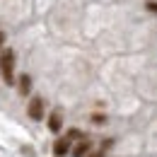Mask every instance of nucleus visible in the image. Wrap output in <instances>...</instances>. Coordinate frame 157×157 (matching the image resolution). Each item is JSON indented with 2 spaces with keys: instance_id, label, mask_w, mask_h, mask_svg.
Listing matches in <instances>:
<instances>
[{
  "instance_id": "obj_11",
  "label": "nucleus",
  "mask_w": 157,
  "mask_h": 157,
  "mask_svg": "<svg viewBox=\"0 0 157 157\" xmlns=\"http://www.w3.org/2000/svg\"><path fill=\"white\" fill-rule=\"evenodd\" d=\"M2 44H5V34H2V29H0V48H2Z\"/></svg>"
},
{
  "instance_id": "obj_7",
  "label": "nucleus",
  "mask_w": 157,
  "mask_h": 157,
  "mask_svg": "<svg viewBox=\"0 0 157 157\" xmlns=\"http://www.w3.org/2000/svg\"><path fill=\"white\" fill-rule=\"evenodd\" d=\"M80 138H82V133H80L78 128H73V131L68 133V140H80Z\"/></svg>"
},
{
  "instance_id": "obj_8",
  "label": "nucleus",
  "mask_w": 157,
  "mask_h": 157,
  "mask_svg": "<svg viewBox=\"0 0 157 157\" xmlns=\"http://www.w3.org/2000/svg\"><path fill=\"white\" fill-rule=\"evenodd\" d=\"M92 121H94V123H104V121H106V118L101 116V114H94V116H92Z\"/></svg>"
},
{
  "instance_id": "obj_5",
  "label": "nucleus",
  "mask_w": 157,
  "mask_h": 157,
  "mask_svg": "<svg viewBox=\"0 0 157 157\" xmlns=\"http://www.w3.org/2000/svg\"><path fill=\"white\" fill-rule=\"evenodd\" d=\"M85 155H90V143L82 138L78 145H75V150H73V157H85Z\"/></svg>"
},
{
  "instance_id": "obj_3",
  "label": "nucleus",
  "mask_w": 157,
  "mask_h": 157,
  "mask_svg": "<svg viewBox=\"0 0 157 157\" xmlns=\"http://www.w3.org/2000/svg\"><path fill=\"white\" fill-rule=\"evenodd\" d=\"M68 152H70V140L68 138H60V140L53 143V155L56 157H63V155H68Z\"/></svg>"
},
{
  "instance_id": "obj_1",
  "label": "nucleus",
  "mask_w": 157,
  "mask_h": 157,
  "mask_svg": "<svg viewBox=\"0 0 157 157\" xmlns=\"http://www.w3.org/2000/svg\"><path fill=\"white\" fill-rule=\"evenodd\" d=\"M12 68H15V51L12 48H5L2 53H0V73H2V78L7 85H12Z\"/></svg>"
},
{
  "instance_id": "obj_10",
  "label": "nucleus",
  "mask_w": 157,
  "mask_h": 157,
  "mask_svg": "<svg viewBox=\"0 0 157 157\" xmlns=\"http://www.w3.org/2000/svg\"><path fill=\"white\" fill-rule=\"evenodd\" d=\"M90 157H104V150H99V152H92Z\"/></svg>"
},
{
  "instance_id": "obj_9",
  "label": "nucleus",
  "mask_w": 157,
  "mask_h": 157,
  "mask_svg": "<svg viewBox=\"0 0 157 157\" xmlns=\"http://www.w3.org/2000/svg\"><path fill=\"white\" fill-rule=\"evenodd\" d=\"M147 10H150V12H155V15H157V2H147Z\"/></svg>"
},
{
  "instance_id": "obj_4",
  "label": "nucleus",
  "mask_w": 157,
  "mask_h": 157,
  "mask_svg": "<svg viewBox=\"0 0 157 157\" xmlns=\"http://www.w3.org/2000/svg\"><path fill=\"white\" fill-rule=\"evenodd\" d=\"M60 126H63V116H60V111H53V114L48 116V131H51V133H58Z\"/></svg>"
},
{
  "instance_id": "obj_2",
  "label": "nucleus",
  "mask_w": 157,
  "mask_h": 157,
  "mask_svg": "<svg viewBox=\"0 0 157 157\" xmlns=\"http://www.w3.org/2000/svg\"><path fill=\"white\" fill-rule=\"evenodd\" d=\"M29 118H34V121H41L44 118V101H41V97H34L32 101H29Z\"/></svg>"
},
{
  "instance_id": "obj_6",
  "label": "nucleus",
  "mask_w": 157,
  "mask_h": 157,
  "mask_svg": "<svg viewBox=\"0 0 157 157\" xmlns=\"http://www.w3.org/2000/svg\"><path fill=\"white\" fill-rule=\"evenodd\" d=\"M29 90H32V78L24 73L20 75V94H29Z\"/></svg>"
}]
</instances>
